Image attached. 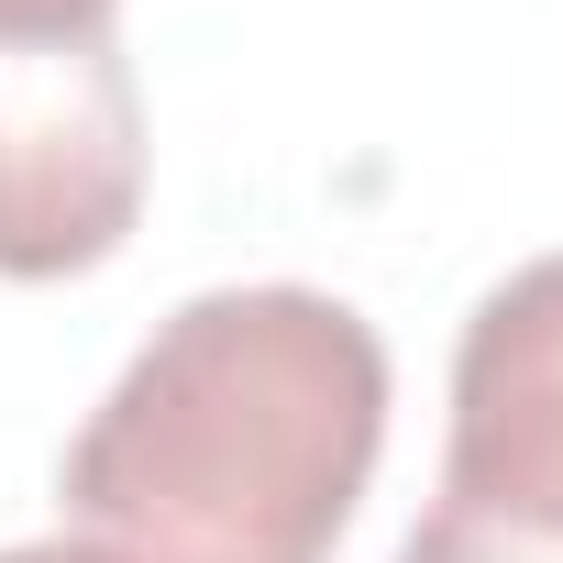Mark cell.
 <instances>
[{
    "instance_id": "277c9868",
    "label": "cell",
    "mask_w": 563,
    "mask_h": 563,
    "mask_svg": "<svg viewBox=\"0 0 563 563\" xmlns=\"http://www.w3.org/2000/svg\"><path fill=\"white\" fill-rule=\"evenodd\" d=\"M111 12H122V0H0V34H89Z\"/></svg>"
},
{
    "instance_id": "6da1fadb",
    "label": "cell",
    "mask_w": 563,
    "mask_h": 563,
    "mask_svg": "<svg viewBox=\"0 0 563 563\" xmlns=\"http://www.w3.org/2000/svg\"><path fill=\"white\" fill-rule=\"evenodd\" d=\"M387 442V343L332 288H210L67 442V519L122 563H332Z\"/></svg>"
},
{
    "instance_id": "7a4b0ae2",
    "label": "cell",
    "mask_w": 563,
    "mask_h": 563,
    "mask_svg": "<svg viewBox=\"0 0 563 563\" xmlns=\"http://www.w3.org/2000/svg\"><path fill=\"white\" fill-rule=\"evenodd\" d=\"M398 563H563V254L475 299L453 343L442 486Z\"/></svg>"
},
{
    "instance_id": "3957f363",
    "label": "cell",
    "mask_w": 563,
    "mask_h": 563,
    "mask_svg": "<svg viewBox=\"0 0 563 563\" xmlns=\"http://www.w3.org/2000/svg\"><path fill=\"white\" fill-rule=\"evenodd\" d=\"M144 89L111 23L0 34V276L56 288L133 243L144 221Z\"/></svg>"
},
{
    "instance_id": "5b68a950",
    "label": "cell",
    "mask_w": 563,
    "mask_h": 563,
    "mask_svg": "<svg viewBox=\"0 0 563 563\" xmlns=\"http://www.w3.org/2000/svg\"><path fill=\"white\" fill-rule=\"evenodd\" d=\"M0 563H122V552H100V541H78V530H56V541H12Z\"/></svg>"
}]
</instances>
